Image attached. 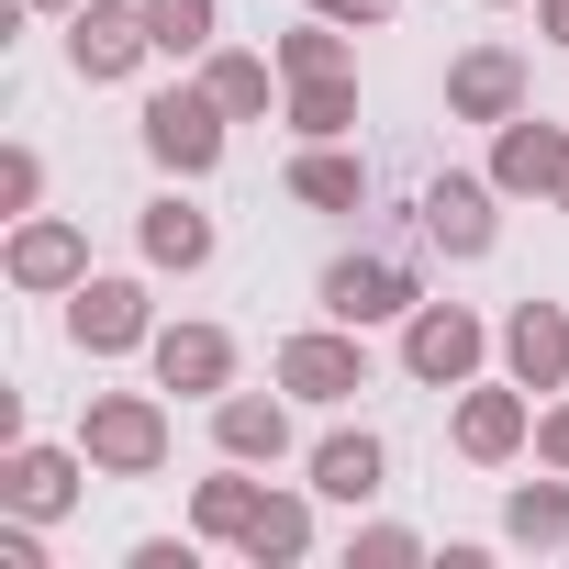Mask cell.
<instances>
[{
	"instance_id": "1",
	"label": "cell",
	"mask_w": 569,
	"mask_h": 569,
	"mask_svg": "<svg viewBox=\"0 0 569 569\" xmlns=\"http://www.w3.org/2000/svg\"><path fill=\"white\" fill-rule=\"evenodd\" d=\"M134 146L157 157V179H212L223 168V146H234V112L201 90V79H168V90H146V112H134Z\"/></svg>"
},
{
	"instance_id": "2",
	"label": "cell",
	"mask_w": 569,
	"mask_h": 569,
	"mask_svg": "<svg viewBox=\"0 0 569 569\" xmlns=\"http://www.w3.org/2000/svg\"><path fill=\"white\" fill-rule=\"evenodd\" d=\"M268 380L291 391V402H313V413H347L369 380H380V358H369V325H302V336H279L268 347Z\"/></svg>"
},
{
	"instance_id": "3",
	"label": "cell",
	"mask_w": 569,
	"mask_h": 569,
	"mask_svg": "<svg viewBox=\"0 0 569 569\" xmlns=\"http://www.w3.org/2000/svg\"><path fill=\"white\" fill-rule=\"evenodd\" d=\"M502 358V325H480L469 302H413L402 313V380L413 391H469Z\"/></svg>"
},
{
	"instance_id": "4",
	"label": "cell",
	"mask_w": 569,
	"mask_h": 569,
	"mask_svg": "<svg viewBox=\"0 0 569 569\" xmlns=\"http://www.w3.org/2000/svg\"><path fill=\"white\" fill-rule=\"evenodd\" d=\"M79 447H90V469H101V480H157V469H168V447H179L168 391H90Z\"/></svg>"
},
{
	"instance_id": "5",
	"label": "cell",
	"mask_w": 569,
	"mask_h": 569,
	"mask_svg": "<svg viewBox=\"0 0 569 569\" xmlns=\"http://www.w3.org/2000/svg\"><path fill=\"white\" fill-rule=\"evenodd\" d=\"M313 302H325L336 325H402V313L425 302V268H413L402 246H347V257H325Z\"/></svg>"
},
{
	"instance_id": "6",
	"label": "cell",
	"mask_w": 569,
	"mask_h": 569,
	"mask_svg": "<svg viewBox=\"0 0 569 569\" xmlns=\"http://www.w3.org/2000/svg\"><path fill=\"white\" fill-rule=\"evenodd\" d=\"M413 223H425V246H436L447 268H480V257L502 246V179H491V168H436L425 201H413Z\"/></svg>"
},
{
	"instance_id": "7",
	"label": "cell",
	"mask_w": 569,
	"mask_h": 569,
	"mask_svg": "<svg viewBox=\"0 0 569 569\" xmlns=\"http://www.w3.org/2000/svg\"><path fill=\"white\" fill-rule=\"evenodd\" d=\"M68 347H79V358H146V347H157V302H146V279L90 268L79 291H68Z\"/></svg>"
},
{
	"instance_id": "8",
	"label": "cell",
	"mask_w": 569,
	"mask_h": 569,
	"mask_svg": "<svg viewBox=\"0 0 569 569\" xmlns=\"http://www.w3.org/2000/svg\"><path fill=\"white\" fill-rule=\"evenodd\" d=\"M90 447H46V436H12L0 447V513H34V525H68L90 502Z\"/></svg>"
},
{
	"instance_id": "9",
	"label": "cell",
	"mask_w": 569,
	"mask_h": 569,
	"mask_svg": "<svg viewBox=\"0 0 569 569\" xmlns=\"http://www.w3.org/2000/svg\"><path fill=\"white\" fill-rule=\"evenodd\" d=\"M447 447H458L469 469H513V458L536 447V391H525V380H469V391L447 402Z\"/></svg>"
},
{
	"instance_id": "10",
	"label": "cell",
	"mask_w": 569,
	"mask_h": 569,
	"mask_svg": "<svg viewBox=\"0 0 569 569\" xmlns=\"http://www.w3.org/2000/svg\"><path fill=\"white\" fill-rule=\"evenodd\" d=\"M536 101V68H525V46H502V34H480V46H458L447 57V123H513Z\"/></svg>"
},
{
	"instance_id": "11",
	"label": "cell",
	"mask_w": 569,
	"mask_h": 569,
	"mask_svg": "<svg viewBox=\"0 0 569 569\" xmlns=\"http://www.w3.org/2000/svg\"><path fill=\"white\" fill-rule=\"evenodd\" d=\"M0 279H12L23 302H68L79 279H90V223H68V212H23L12 246H0Z\"/></svg>"
},
{
	"instance_id": "12",
	"label": "cell",
	"mask_w": 569,
	"mask_h": 569,
	"mask_svg": "<svg viewBox=\"0 0 569 569\" xmlns=\"http://www.w3.org/2000/svg\"><path fill=\"white\" fill-rule=\"evenodd\" d=\"M146 57H157L146 0H79V12H68V68H79L90 90H123Z\"/></svg>"
},
{
	"instance_id": "13",
	"label": "cell",
	"mask_w": 569,
	"mask_h": 569,
	"mask_svg": "<svg viewBox=\"0 0 569 569\" xmlns=\"http://www.w3.org/2000/svg\"><path fill=\"white\" fill-rule=\"evenodd\" d=\"M134 257H146L157 279H201V268L223 257V223H212V212L190 201V179H168V190H157L146 212H134Z\"/></svg>"
},
{
	"instance_id": "14",
	"label": "cell",
	"mask_w": 569,
	"mask_h": 569,
	"mask_svg": "<svg viewBox=\"0 0 569 569\" xmlns=\"http://www.w3.org/2000/svg\"><path fill=\"white\" fill-rule=\"evenodd\" d=\"M491 179H502V201H558V179H569V123H547L536 101H525L513 123H491Z\"/></svg>"
},
{
	"instance_id": "15",
	"label": "cell",
	"mask_w": 569,
	"mask_h": 569,
	"mask_svg": "<svg viewBox=\"0 0 569 569\" xmlns=\"http://www.w3.org/2000/svg\"><path fill=\"white\" fill-rule=\"evenodd\" d=\"M146 369H157V391H179V402H223L234 391V336L223 325H157V347H146Z\"/></svg>"
},
{
	"instance_id": "16",
	"label": "cell",
	"mask_w": 569,
	"mask_h": 569,
	"mask_svg": "<svg viewBox=\"0 0 569 569\" xmlns=\"http://www.w3.org/2000/svg\"><path fill=\"white\" fill-rule=\"evenodd\" d=\"M302 480H313L325 502H347V513H369V502L391 491V447H380L369 425H336V436H313V458H302Z\"/></svg>"
},
{
	"instance_id": "17",
	"label": "cell",
	"mask_w": 569,
	"mask_h": 569,
	"mask_svg": "<svg viewBox=\"0 0 569 569\" xmlns=\"http://www.w3.org/2000/svg\"><path fill=\"white\" fill-rule=\"evenodd\" d=\"M502 380H525L536 402L569 391V302H513L502 313Z\"/></svg>"
},
{
	"instance_id": "18",
	"label": "cell",
	"mask_w": 569,
	"mask_h": 569,
	"mask_svg": "<svg viewBox=\"0 0 569 569\" xmlns=\"http://www.w3.org/2000/svg\"><path fill=\"white\" fill-rule=\"evenodd\" d=\"M212 447L223 458H246V469H279V458H291V391H223L212 402Z\"/></svg>"
},
{
	"instance_id": "19",
	"label": "cell",
	"mask_w": 569,
	"mask_h": 569,
	"mask_svg": "<svg viewBox=\"0 0 569 569\" xmlns=\"http://www.w3.org/2000/svg\"><path fill=\"white\" fill-rule=\"evenodd\" d=\"M313 502H325L313 480H302V491H291V480H268V502H257V525H246L234 558H246V569H302V558H313Z\"/></svg>"
},
{
	"instance_id": "20",
	"label": "cell",
	"mask_w": 569,
	"mask_h": 569,
	"mask_svg": "<svg viewBox=\"0 0 569 569\" xmlns=\"http://www.w3.org/2000/svg\"><path fill=\"white\" fill-rule=\"evenodd\" d=\"M190 79H201V90H212V101H223L234 123H268L279 101H291V79H279V57H257V46H212V57H201Z\"/></svg>"
},
{
	"instance_id": "21",
	"label": "cell",
	"mask_w": 569,
	"mask_h": 569,
	"mask_svg": "<svg viewBox=\"0 0 569 569\" xmlns=\"http://www.w3.org/2000/svg\"><path fill=\"white\" fill-rule=\"evenodd\" d=\"M502 547H536V558H569V469H536L502 491Z\"/></svg>"
},
{
	"instance_id": "22",
	"label": "cell",
	"mask_w": 569,
	"mask_h": 569,
	"mask_svg": "<svg viewBox=\"0 0 569 569\" xmlns=\"http://www.w3.org/2000/svg\"><path fill=\"white\" fill-rule=\"evenodd\" d=\"M291 201L302 212H369V157L336 134V146H302L291 157Z\"/></svg>"
},
{
	"instance_id": "23",
	"label": "cell",
	"mask_w": 569,
	"mask_h": 569,
	"mask_svg": "<svg viewBox=\"0 0 569 569\" xmlns=\"http://www.w3.org/2000/svg\"><path fill=\"white\" fill-rule=\"evenodd\" d=\"M257 502H268V480H257L246 458H223L212 480H190V525H201L212 547H246V525H257Z\"/></svg>"
},
{
	"instance_id": "24",
	"label": "cell",
	"mask_w": 569,
	"mask_h": 569,
	"mask_svg": "<svg viewBox=\"0 0 569 569\" xmlns=\"http://www.w3.org/2000/svg\"><path fill=\"white\" fill-rule=\"evenodd\" d=\"M146 34H157L168 68H201L223 46V0H146Z\"/></svg>"
},
{
	"instance_id": "25",
	"label": "cell",
	"mask_w": 569,
	"mask_h": 569,
	"mask_svg": "<svg viewBox=\"0 0 569 569\" xmlns=\"http://www.w3.org/2000/svg\"><path fill=\"white\" fill-rule=\"evenodd\" d=\"M279 112H291V134H302V146L358 134V68H347V79H291V101H279Z\"/></svg>"
},
{
	"instance_id": "26",
	"label": "cell",
	"mask_w": 569,
	"mask_h": 569,
	"mask_svg": "<svg viewBox=\"0 0 569 569\" xmlns=\"http://www.w3.org/2000/svg\"><path fill=\"white\" fill-rule=\"evenodd\" d=\"M268 57H279V79H347V68H358V46H347V23H325V12H302L291 34L268 46Z\"/></svg>"
},
{
	"instance_id": "27",
	"label": "cell",
	"mask_w": 569,
	"mask_h": 569,
	"mask_svg": "<svg viewBox=\"0 0 569 569\" xmlns=\"http://www.w3.org/2000/svg\"><path fill=\"white\" fill-rule=\"evenodd\" d=\"M347 569H425L413 525H347Z\"/></svg>"
},
{
	"instance_id": "28",
	"label": "cell",
	"mask_w": 569,
	"mask_h": 569,
	"mask_svg": "<svg viewBox=\"0 0 569 569\" xmlns=\"http://www.w3.org/2000/svg\"><path fill=\"white\" fill-rule=\"evenodd\" d=\"M23 212H46V157L12 134L0 146V223H23Z\"/></svg>"
},
{
	"instance_id": "29",
	"label": "cell",
	"mask_w": 569,
	"mask_h": 569,
	"mask_svg": "<svg viewBox=\"0 0 569 569\" xmlns=\"http://www.w3.org/2000/svg\"><path fill=\"white\" fill-rule=\"evenodd\" d=\"M201 547H212L201 525H190V536H134V547H123V569H201Z\"/></svg>"
},
{
	"instance_id": "30",
	"label": "cell",
	"mask_w": 569,
	"mask_h": 569,
	"mask_svg": "<svg viewBox=\"0 0 569 569\" xmlns=\"http://www.w3.org/2000/svg\"><path fill=\"white\" fill-rule=\"evenodd\" d=\"M536 469H569V391L536 402Z\"/></svg>"
},
{
	"instance_id": "31",
	"label": "cell",
	"mask_w": 569,
	"mask_h": 569,
	"mask_svg": "<svg viewBox=\"0 0 569 569\" xmlns=\"http://www.w3.org/2000/svg\"><path fill=\"white\" fill-rule=\"evenodd\" d=\"M302 12H325V23H347V34H380L402 0H302Z\"/></svg>"
},
{
	"instance_id": "32",
	"label": "cell",
	"mask_w": 569,
	"mask_h": 569,
	"mask_svg": "<svg viewBox=\"0 0 569 569\" xmlns=\"http://www.w3.org/2000/svg\"><path fill=\"white\" fill-rule=\"evenodd\" d=\"M536 34H547V46L569 57V0H536Z\"/></svg>"
},
{
	"instance_id": "33",
	"label": "cell",
	"mask_w": 569,
	"mask_h": 569,
	"mask_svg": "<svg viewBox=\"0 0 569 569\" xmlns=\"http://www.w3.org/2000/svg\"><path fill=\"white\" fill-rule=\"evenodd\" d=\"M12 12H23V23H34V12H46V23H68V12H79V0H12Z\"/></svg>"
},
{
	"instance_id": "34",
	"label": "cell",
	"mask_w": 569,
	"mask_h": 569,
	"mask_svg": "<svg viewBox=\"0 0 569 569\" xmlns=\"http://www.w3.org/2000/svg\"><path fill=\"white\" fill-rule=\"evenodd\" d=\"M547 212H569V179H558V201H547Z\"/></svg>"
},
{
	"instance_id": "35",
	"label": "cell",
	"mask_w": 569,
	"mask_h": 569,
	"mask_svg": "<svg viewBox=\"0 0 569 569\" xmlns=\"http://www.w3.org/2000/svg\"><path fill=\"white\" fill-rule=\"evenodd\" d=\"M480 12H513V0H480Z\"/></svg>"
}]
</instances>
